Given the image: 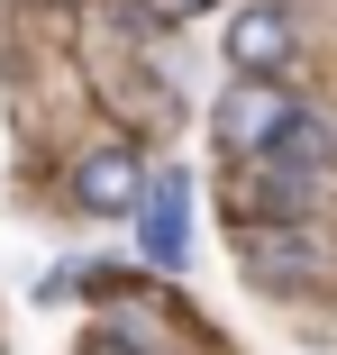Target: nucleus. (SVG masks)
Here are the masks:
<instances>
[{
    "instance_id": "f03ea898",
    "label": "nucleus",
    "mask_w": 337,
    "mask_h": 355,
    "mask_svg": "<svg viewBox=\"0 0 337 355\" xmlns=\"http://www.w3.org/2000/svg\"><path fill=\"white\" fill-rule=\"evenodd\" d=\"M146 200V264H182V228H191V182L182 173H164L155 191H137Z\"/></svg>"
},
{
    "instance_id": "f257e3e1",
    "label": "nucleus",
    "mask_w": 337,
    "mask_h": 355,
    "mask_svg": "<svg viewBox=\"0 0 337 355\" xmlns=\"http://www.w3.org/2000/svg\"><path fill=\"white\" fill-rule=\"evenodd\" d=\"M283 128H292V92H283L274 73H237V83L219 92V146H228V155H264Z\"/></svg>"
},
{
    "instance_id": "20e7f679",
    "label": "nucleus",
    "mask_w": 337,
    "mask_h": 355,
    "mask_svg": "<svg viewBox=\"0 0 337 355\" xmlns=\"http://www.w3.org/2000/svg\"><path fill=\"white\" fill-rule=\"evenodd\" d=\"M74 200L92 219H119V209H137V155H92L74 173Z\"/></svg>"
},
{
    "instance_id": "7ed1b4c3",
    "label": "nucleus",
    "mask_w": 337,
    "mask_h": 355,
    "mask_svg": "<svg viewBox=\"0 0 337 355\" xmlns=\"http://www.w3.org/2000/svg\"><path fill=\"white\" fill-rule=\"evenodd\" d=\"M283 55H292V19L283 10H246L228 28V64H237V73H274Z\"/></svg>"
},
{
    "instance_id": "39448f33",
    "label": "nucleus",
    "mask_w": 337,
    "mask_h": 355,
    "mask_svg": "<svg viewBox=\"0 0 337 355\" xmlns=\"http://www.w3.org/2000/svg\"><path fill=\"white\" fill-rule=\"evenodd\" d=\"M310 264H319L310 237H264V246H255V273H283V282H292V273H310Z\"/></svg>"
},
{
    "instance_id": "0eeeda50",
    "label": "nucleus",
    "mask_w": 337,
    "mask_h": 355,
    "mask_svg": "<svg viewBox=\"0 0 337 355\" xmlns=\"http://www.w3.org/2000/svg\"><path fill=\"white\" fill-rule=\"evenodd\" d=\"M173 10H182V19H191V10H210V0H173Z\"/></svg>"
},
{
    "instance_id": "423d86ee",
    "label": "nucleus",
    "mask_w": 337,
    "mask_h": 355,
    "mask_svg": "<svg viewBox=\"0 0 337 355\" xmlns=\"http://www.w3.org/2000/svg\"><path fill=\"white\" fill-rule=\"evenodd\" d=\"M92 355H137V346H110V337H101V346H92Z\"/></svg>"
}]
</instances>
